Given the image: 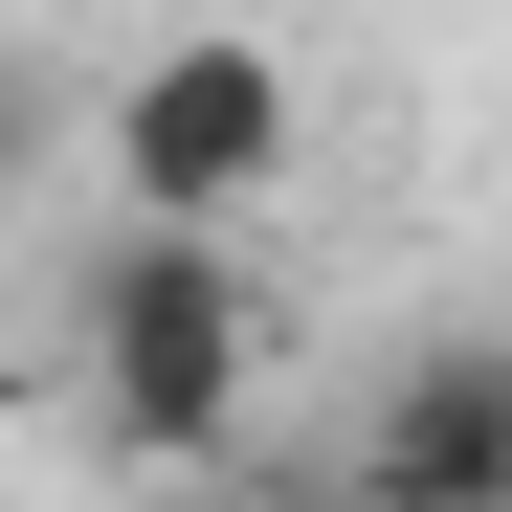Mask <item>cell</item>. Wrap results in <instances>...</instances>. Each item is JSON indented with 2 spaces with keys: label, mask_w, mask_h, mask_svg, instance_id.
<instances>
[{
  "label": "cell",
  "mask_w": 512,
  "mask_h": 512,
  "mask_svg": "<svg viewBox=\"0 0 512 512\" xmlns=\"http://www.w3.org/2000/svg\"><path fill=\"white\" fill-rule=\"evenodd\" d=\"M67 379H90V446L112 468H223L245 401H268V268L245 223H134L67 268Z\"/></svg>",
  "instance_id": "cell-1"
},
{
  "label": "cell",
  "mask_w": 512,
  "mask_h": 512,
  "mask_svg": "<svg viewBox=\"0 0 512 512\" xmlns=\"http://www.w3.org/2000/svg\"><path fill=\"white\" fill-rule=\"evenodd\" d=\"M290 156H312V90H290L268 23H179V45H134L90 90V179L134 223H268Z\"/></svg>",
  "instance_id": "cell-2"
},
{
  "label": "cell",
  "mask_w": 512,
  "mask_h": 512,
  "mask_svg": "<svg viewBox=\"0 0 512 512\" xmlns=\"http://www.w3.org/2000/svg\"><path fill=\"white\" fill-rule=\"evenodd\" d=\"M334 490H357V512H512V334H490V312H446V334L357 401Z\"/></svg>",
  "instance_id": "cell-3"
},
{
  "label": "cell",
  "mask_w": 512,
  "mask_h": 512,
  "mask_svg": "<svg viewBox=\"0 0 512 512\" xmlns=\"http://www.w3.org/2000/svg\"><path fill=\"white\" fill-rule=\"evenodd\" d=\"M45 134H90V112L45 90V45H0V179H45Z\"/></svg>",
  "instance_id": "cell-4"
}]
</instances>
